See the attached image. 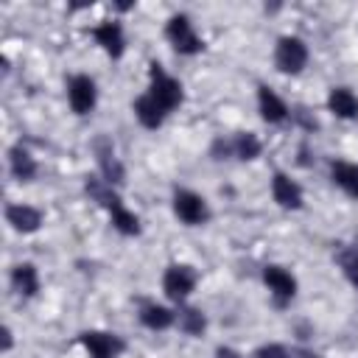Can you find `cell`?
Here are the masks:
<instances>
[{"label":"cell","mask_w":358,"mask_h":358,"mask_svg":"<svg viewBox=\"0 0 358 358\" xmlns=\"http://www.w3.org/2000/svg\"><path fill=\"white\" fill-rule=\"evenodd\" d=\"M263 151V143L255 131H235V134H218L210 145V157L213 159H241V162H249V159H257Z\"/></svg>","instance_id":"obj_1"},{"label":"cell","mask_w":358,"mask_h":358,"mask_svg":"<svg viewBox=\"0 0 358 358\" xmlns=\"http://www.w3.org/2000/svg\"><path fill=\"white\" fill-rule=\"evenodd\" d=\"M145 92H148L157 103H162L168 115L185 103V87H182V81L173 78L159 62H151V64H148V90H145Z\"/></svg>","instance_id":"obj_2"},{"label":"cell","mask_w":358,"mask_h":358,"mask_svg":"<svg viewBox=\"0 0 358 358\" xmlns=\"http://www.w3.org/2000/svg\"><path fill=\"white\" fill-rule=\"evenodd\" d=\"M165 39L179 56H196L204 50V39L196 34L187 14H171L165 22Z\"/></svg>","instance_id":"obj_3"},{"label":"cell","mask_w":358,"mask_h":358,"mask_svg":"<svg viewBox=\"0 0 358 358\" xmlns=\"http://www.w3.org/2000/svg\"><path fill=\"white\" fill-rule=\"evenodd\" d=\"M171 207H173V215L185 224V227H204L210 221V204L201 193L196 190H187V187H176L173 196H171Z\"/></svg>","instance_id":"obj_4"},{"label":"cell","mask_w":358,"mask_h":358,"mask_svg":"<svg viewBox=\"0 0 358 358\" xmlns=\"http://www.w3.org/2000/svg\"><path fill=\"white\" fill-rule=\"evenodd\" d=\"M308 56H310V53H308L305 39H299V36H294V34L280 36L277 45H274V67H277V73H282V76H296V73H302L305 64H308Z\"/></svg>","instance_id":"obj_5"},{"label":"cell","mask_w":358,"mask_h":358,"mask_svg":"<svg viewBox=\"0 0 358 358\" xmlns=\"http://www.w3.org/2000/svg\"><path fill=\"white\" fill-rule=\"evenodd\" d=\"M196 282H199V274L187 263H171L162 271V294L176 305H185V299L196 291Z\"/></svg>","instance_id":"obj_6"},{"label":"cell","mask_w":358,"mask_h":358,"mask_svg":"<svg viewBox=\"0 0 358 358\" xmlns=\"http://www.w3.org/2000/svg\"><path fill=\"white\" fill-rule=\"evenodd\" d=\"M78 344L90 358H120L126 352V338L109 330H81Z\"/></svg>","instance_id":"obj_7"},{"label":"cell","mask_w":358,"mask_h":358,"mask_svg":"<svg viewBox=\"0 0 358 358\" xmlns=\"http://www.w3.org/2000/svg\"><path fill=\"white\" fill-rule=\"evenodd\" d=\"M92 154H95V162H98V176L103 182H109L112 187H120L123 179H126V171H123V162L117 159L115 145L106 134H98L92 140Z\"/></svg>","instance_id":"obj_8"},{"label":"cell","mask_w":358,"mask_h":358,"mask_svg":"<svg viewBox=\"0 0 358 358\" xmlns=\"http://www.w3.org/2000/svg\"><path fill=\"white\" fill-rule=\"evenodd\" d=\"M260 277H263V282H266V288H268L271 299H274L280 308H285V305L296 296V277H294L285 266L268 263V266H263Z\"/></svg>","instance_id":"obj_9"},{"label":"cell","mask_w":358,"mask_h":358,"mask_svg":"<svg viewBox=\"0 0 358 358\" xmlns=\"http://www.w3.org/2000/svg\"><path fill=\"white\" fill-rule=\"evenodd\" d=\"M67 103L76 115H90L98 103V84L87 73H76L67 81Z\"/></svg>","instance_id":"obj_10"},{"label":"cell","mask_w":358,"mask_h":358,"mask_svg":"<svg viewBox=\"0 0 358 358\" xmlns=\"http://www.w3.org/2000/svg\"><path fill=\"white\" fill-rule=\"evenodd\" d=\"M92 39L95 45L109 56V59H120L126 53V34L123 25L117 20H101L98 25H92Z\"/></svg>","instance_id":"obj_11"},{"label":"cell","mask_w":358,"mask_h":358,"mask_svg":"<svg viewBox=\"0 0 358 358\" xmlns=\"http://www.w3.org/2000/svg\"><path fill=\"white\" fill-rule=\"evenodd\" d=\"M3 215H6V224H8L14 232H20V235H34V232H39L42 224H45V213H42L39 207L22 204V201L8 204V207L3 210Z\"/></svg>","instance_id":"obj_12"},{"label":"cell","mask_w":358,"mask_h":358,"mask_svg":"<svg viewBox=\"0 0 358 358\" xmlns=\"http://www.w3.org/2000/svg\"><path fill=\"white\" fill-rule=\"evenodd\" d=\"M271 199H274L277 207H282V210H302V204H305V193H302L299 182L291 179V176L282 173V171H277V173L271 176Z\"/></svg>","instance_id":"obj_13"},{"label":"cell","mask_w":358,"mask_h":358,"mask_svg":"<svg viewBox=\"0 0 358 358\" xmlns=\"http://www.w3.org/2000/svg\"><path fill=\"white\" fill-rule=\"evenodd\" d=\"M257 112H260V117H263L266 123H271V126L285 123L288 115H291L288 103H285L271 87H266V84L257 87Z\"/></svg>","instance_id":"obj_14"},{"label":"cell","mask_w":358,"mask_h":358,"mask_svg":"<svg viewBox=\"0 0 358 358\" xmlns=\"http://www.w3.org/2000/svg\"><path fill=\"white\" fill-rule=\"evenodd\" d=\"M131 112H134V117H137V123L143 126V129H148V131H157L165 120H168V112H165V106L162 103H157L148 92H143L134 103H131Z\"/></svg>","instance_id":"obj_15"},{"label":"cell","mask_w":358,"mask_h":358,"mask_svg":"<svg viewBox=\"0 0 358 358\" xmlns=\"http://www.w3.org/2000/svg\"><path fill=\"white\" fill-rule=\"evenodd\" d=\"M137 319H140L143 327H148L154 333H162V330L176 324V310H171V308H165L159 302H143Z\"/></svg>","instance_id":"obj_16"},{"label":"cell","mask_w":358,"mask_h":358,"mask_svg":"<svg viewBox=\"0 0 358 358\" xmlns=\"http://www.w3.org/2000/svg\"><path fill=\"white\" fill-rule=\"evenodd\" d=\"M11 288L22 299L36 296V291H39V271H36V266L34 263H17L11 268Z\"/></svg>","instance_id":"obj_17"},{"label":"cell","mask_w":358,"mask_h":358,"mask_svg":"<svg viewBox=\"0 0 358 358\" xmlns=\"http://www.w3.org/2000/svg\"><path fill=\"white\" fill-rule=\"evenodd\" d=\"M327 109L341 120H352L358 117V95L350 87H333L327 92Z\"/></svg>","instance_id":"obj_18"},{"label":"cell","mask_w":358,"mask_h":358,"mask_svg":"<svg viewBox=\"0 0 358 358\" xmlns=\"http://www.w3.org/2000/svg\"><path fill=\"white\" fill-rule=\"evenodd\" d=\"M8 171H11V176H14L17 182H31V179L39 173V165H36V159L31 157L28 148L11 145V148H8Z\"/></svg>","instance_id":"obj_19"},{"label":"cell","mask_w":358,"mask_h":358,"mask_svg":"<svg viewBox=\"0 0 358 358\" xmlns=\"http://www.w3.org/2000/svg\"><path fill=\"white\" fill-rule=\"evenodd\" d=\"M330 179H333V185L341 187L347 196L358 199V162L333 159V162H330Z\"/></svg>","instance_id":"obj_20"},{"label":"cell","mask_w":358,"mask_h":358,"mask_svg":"<svg viewBox=\"0 0 358 358\" xmlns=\"http://www.w3.org/2000/svg\"><path fill=\"white\" fill-rule=\"evenodd\" d=\"M176 324H179V330H182L185 336L199 338V336H204V330H207V316H204V310H199V308H193V305H179V308H176Z\"/></svg>","instance_id":"obj_21"},{"label":"cell","mask_w":358,"mask_h":358,"mask_svg":"<svg viewBox=\"0 0 358 358\" xmlns=\"http://www.w3.org/2000/svg\"><path fill=\"white\" fill-rule=\"evenodd\" d=\"M109 224H112L120 235H126V238H134V235H140V232H143V227H140V215H137V213H131L123 201H120L117 207H112V210H109Z\"/></svg>","instance_id":"obj_22"},{"label":"cell","mask_w":358,"mask_h":358,"mask_svg":"<svg viewBox=\"0 0 358 358\" xmlns=\"http://www.w3.org/2000/svg\"><path fill=\"white\" fill-rule=\"evenodd\" d=\"M338 268L347 277L352 288H358V249H341L338 252Z\"/></svg>","instance_id":"obj_23"},{"label":"cell","mask_w":358,"mask_h":358,"mask_svg":"<svg viewBox=\"0 0 358 358\" xmlns=\"http://www.w3.org/2000/svg\"><path fill=\"white\" fill-rule=\"evenodd\" d=\"M255 358H291V352H288V347L271 341V344L257 347V350H255Z\"/></svg>","instance_id":"obj_24"},{"label":"cell","mask_w":358,"mask_h":358,"mask_svg":"<svg viewBox=\"0 0 358 358\" xmlns=\"http://www.w3.org/2000/svg\"><path fill=\"white\" fill-rule=\"evenodd\" d=\"M213 358H243L238 350H232V347H227V344H221V347H215V352H213Z\"/></svg>","instance_id":"obj_25"},{"label":"cell","mask_w":358,"mask_h":358,"mask_svg":"<svg viewBox=\"0 0 358 358\" xmlns=\"http://www.w3.org/2000/svg\"><path fill=\"white\" fill-rule=\"evenodd\" d=\"M11 344H14V333L6 327V330H3V352H8V350H11Z\"/></svg>","instance_id":"obj_26"},{"label":"cell","mask_w":358,"mask_h":358,"mask_svg":"<svg viewBox=\"0 0 358 358\" xmlns=\"http://www.w3.org/2000/svg\"><path fill=\"white\" fill-rule=\"evenodd\" d=\"M302 358H322V355H316V352H305Z\"/></svg>","instance_id":"obj_27"}]
</instances>
